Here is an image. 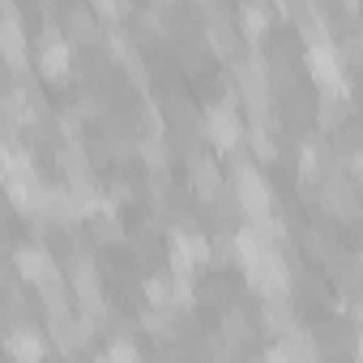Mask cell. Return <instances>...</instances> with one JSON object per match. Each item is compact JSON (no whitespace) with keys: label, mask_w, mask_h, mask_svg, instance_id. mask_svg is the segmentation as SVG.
<instances>
[{"label":"cell","mask_w":363,"mask_h":363,"mask_svg":"<svg viewBox=\"0 0 363 363\" xmlns=\"http://www.w3.org/2000/svg\"><path fill=\"white\" fill-rule=\"evenodd\" d=\"M13 265H18V278L30 282V286H43V282H52V278H60L56 257H52L39 240H35V244H22V248L13 252Z\"/></svg>","instance_id":"cell-10"},{"label":"cell","mask_w":363,"mask_h":363,"mask_svg":"<svg viewBox=\"0 0 363 363\" xmlns=\"http://www.w3.org/2000/svg\"><path fill=\"white\" fill-rule=\"evenodd\" d=\"M35 69L43 82H65L73 73V43L56 30V26H43L39 35V52H35Z\"/></svg>","instance_id":"cell-4"},{"label":"cell","mask_w":363,"mask_h":363,"mask_svg":"<svg viewBox=\"0 0 363 363\" xmlns=\"http://www.w3.org/2000/svg\"><path fill=\"white\" fill-rule=\"evenodd\" d=\"M206 265H210V240L201 231H193V227H175L171 231V269L193 278Z\"/></svg>","instance_id":"cell-5"},{"label":"cell","mask_w":363,"mask_h":363,"mask_svg":"<svg viewBox=\"0 0 363 363\" xmlns=\"http://www.w3.org/2000/svg\"><path fill=\"white\" fill-rule=\"evenodd\" d=\"M65 39H69L73 48H94V43L103 39L99 18H94V13H86V9H73V13L65 18Z\"/></svg>","instance_id":"cell-16"},{"label":"cell","mask_w":363,"mask_h":363,"mask_svg":"<svg viewBox=\"0 0 363 363\" xmlns=\"http://www.w3.org/2000/svg\"><path fill=\"white\" fill-rule=\"evenodd\" d=\"M223 337H231V342H248L252 337V320L244 316V308H227L223 312Z\"/></svg>","instance_id":"cell-22"},{"label":"cell","mask_w":363,"mask_h":363,"mask_svg":"<svg viewBox=\"0 0 363 363\" xmlns=\"http://www.w3.org/2000/svg\"><path fill=\"white\" fill-rule=\"evenodd\" d=\"M282 342L278 346H269V359H320V346L295 325V329H286V333H278Z\"/></svg>","instance_id":"cell-15"},{"label":"cell","mask_w":363,"mask_h":363,"mask_svg":"<svg viewBox=\"0 0 363 363\" xmlns=\"http://www.w3.org/2000/svg\"><path fill=\"white\" fill-rule=\"evenodd\" d=\"M5 282H9V278H5V261H0V286H5Z\"/></svg>","instance_id":"cell-28"},{"label":"cell","mask_w":363,"mask_h":363,"mask_svg":"<svg viewBox=\"0 0 363 363\" xmlns=\"http://www.w3.org/2000/svg\"><path fill=\"white\" fill-rule=\"evenodd\" d=\"M5 350H9L13 359H43V354H48V342H43L30 325H13L9 337H5Z\"/></svg>","instance_id":"cell-17"},{"label":"cell","mask_w":363,"mask_h":363,"mask_svg":"<svg viewBox=\"0 0 363 363\" xmlns=\"http://www.w3.org/2000/svg\"><path fill=\"white\" fill-rule=\"evenodd\" d=\"M244 141H248V150H252L261 162H274V158H278V141H274V128H265V124H252V128L244 133Z\"/></svg>","instance_id":"cell-21"},{"label":"cell","mask_w":363,"mask_h":363,"mask_svg":"<svg viewBox=\"0 0 363 363\" xmlns=\"http://www.w3.org/2000/svg\"><path fill=\"white\" fill-rule=\"evenodd\" d=\"M197 5V13H206V9H214V5H223V0H193Z\"/></svg>","instance_id":"cell-27"},{"label":"cell","mask_w":363,"mask_h":363,"mask_svg":"<svg viewBox=\"0 0 363 363\" xmlns=\"http://www.w3.org/2000/svg\"><path fill=\"white\" fill-rule=\"evenodd\" d=\"M201 133H206L210 145L223 150V154L240 150V145H244V124H240V116H235V103H214V107H206Z\"/></svg>","instance_id":"cell-6"},{"label":"cell","mask_w":363,"mask_h":363,"mask_svg":"<svg viewBox=\"0 0 363 363\" xmlns=\"http://www.w3.org/2000/svg\"><path fill=\"white\" fill-rule=\"evenodd\" d=\"M189 189H193V197L201 206H210V201H218L227 193V179H223L218 158H210V154H193L189 158Z\"/></svg>","instance_id":"cell-9"},{"label":"cell","mask_w":363,"mask_h":363,"mask_svg":"<svg viewBox=\"0 0 363 363\" xmlns=\"http://www.w3.org/2000/svg\"><path fill=\"white\" fill-rule=\"evenodd\" d=\"M90 235H94L99 244H107V248L124 244V227H120V218H116L107 206H99V210L90 214Z\"/></svg>","instance_id":"cell-19"},{"label":"cell","mask_w":363,"mask_h":363,"mask_svg":"<svg viewBox=\"0 0 363 363\" xmlns=\"http://www.w3.org/2000/svg\"><path fill=\"white\" fill-rule=\"evenodd\" d=\"M231 201H235V210L248 223L274 214V189H269V179L261 175V167H252L248 158L231 162Z\"/></svg>","instance_id":"cell-1"},{"label":"cell","mask_w":363,"mask_h":363,"mask_svg":"<svg viewBox=\"0 0 363 363\" xmlns=\"http://www.w3.org/2000/svg\"><path fill=\"white\" fill-rule=\"evenodd\" d=\"M133 154H137L150 171H167V167H171V141H167V133H141V137L133 141Z\"/></svg>","instance_id":"cell-13"},{"label":"cell","mask_w":363,"mask_h":363,"mask_svg":"<svg viewBox=\"0 0 363 363\" xmlns=\"http://www.w3.org/2000/svg\"><path fill=\"white\" fill-rule=\"evenodd\" d=\"M308 73H312V82H316L325 94H350V69L337 60L333 43L308 48Z\"/></svg>","instance_id":"cell-7"},{"label":"cell","mask_w":363,"mask_h":363,"mask_svg":"<svg viewBox=\"0 0 363 363\" xmlns=\"http://www.w3.org/2000/svg\"><path fill=\"white\" fill-rule=\"evenodd\" d=\"M145 299H150V303H167V308H171V274L145 278Z\"/></svg>","instance_id":"cell-24"},{"label":"cell","mask_w":363,"mask_h":363,"mask_svg":"<svg viewBox=\"0 0 363 363\" xmlns=\"http://www.w3.org/2000/svg\"><path fill=\"white\" fill-rule=\"evenodd\" d=\"M269 22H274V9L265 5V0H244L240 5V30L248 43H261L269 35Z\"/></svg>","instance_id":"cell-14"},{"label":"cell","mask_w":363,"mask_h":363,"mask_svg":"<svg viewBox=\"0 0 363 363\" xmlns=\"http://www.w3.org/2000/svg\"><path fill=\"white\" fill-rule=\"evenodd\" d=\"M82 124H86V120H82L77 111H65V116L56 120V133H60L65 141H82Z\"/></svg>","instance_id":"cell-25"},{"label":"cell","mask_w":363,"mask_h":363,"mask_svg":"<svg viewBox=\"0 0 363 363\" xmlns=\"http://www.w3.org/2000/svg\"><path fill=\"white\" fill-rule=\"evenodd\" d=\"M346 120H350V94H325L320 107H316V124H320V133L333 137Z\"/></svg>","instance_id":"cell-18"},{"label":"cell","mask_w":363,"mask_h":363,"mask_svg":"<svg viewBox=\"0 0 363 363\" xmlns=\"http://www.w3.org/2000/svg\"><path fill=\"white\" fill-rule=\"evenodd\" d=\"M56 167H60V175H65L69 189H99V184H94V167H90L86 141H65V145L56 150Z\"/></svg>","instance_id":"cell-11"},{"label":"cell","mask_w":363,"mask_h":363,"mask_svg":"<svg viewBox=\"0 0 363 363\" xmlns=\"http://www.w3.org/2000/svg\"><path fill=\"white\" fill-rule=\"evenodd\" d=\"M316 193H320V206H325L329 218H342V223H354V218H359V193H354V179H350L342 167H333V171L320 179Z\"/></svg>","instance_id":"cell-3"},{"label":"cell","mask_w":363,"mask_h":363,"mask_svg":"<svg viewBox=\"0 0 363 363\" xmlns=\"http://www.w3.org/2000/svg\"><path fill=\"white\" fill-rule=\"evenodd\" d=\"M107 52H111L116 65H124V73H128V82H133L137 90H150V69H145V60H141L137 39H133L124 26H107Z\"/></svg>","instance_id":"cell-8"},{"label":"cell","mask_w":363,"mask_h":363,"mask_svg":"<svg viewBox=\"0 0 363 363\" xmlns=\"http://www.w3.org/2000/svg\"><path fill=\"white\" fill-rule=\"evenodd\" d=\"M162 35H167V13L150 9V13H141V18H137V39H145V43H158Z\"/></svg>","instance_id":"cell-23"},{"label":"cell","mask_w":363,"mask_h":363,"mask_svg":"<svg viewBox=\"0 0 363 363\" xmlns=\"http://www.w3.org/2000/svg\"><path fill=\"white\" fill-rule=\"evenodd\" d=\"M0 65H5L9 73H26V65H30L22 13H18L13 0H0Z\"/></svg>","instance_id":"cell-2"},{"label":"cell","mask_w":363,"mask_h":363,"mask_svg":"<svg viewBox=\"0 0 363 363\" xmlns=\"http://www.w3.org/2000/svg\"><path fill=\"white\" fill-rule=\"evenodd\" d=\"M90 13L103 26H124L133 18V0H90Z\"/></svg>","instance_id":"cell-20"},{"label":"cell","mask_w":363,"mask_h":363,"mask_svg":"<svg viewBox=\"0 0 363 363\" xmlns=\"http://www.w3.org/2000/svg\"><path fill=\"white\" fill-rule=\"evenodd\" d=\"M261 325L269 333H286L295 329V303H291V291L286 295H261Z\"/></svg>","instance_id":"cell-12"},{"label":"cell","mask_w":363,"mask_h":363,"mask_svg":"<svg viewBox=\"0 0 363 363\" xmlns=\"http://www.w3.org/2000/svg\"><path fill=\"white\" fill-rule=\"evenodd\" d=\"M342 5H346V9H354V0H342Z\"/></svg>","instance_id":"cell-29"},{"label":"cell","mask_w":363,"mask_h":363,"mask_svg":"<svg viewBox=\"0 0 363 363\" xmlns=\"http://www.w3.org/2000/svg\"><path fill=\"white\" fill-rule=\"evenodd\" d=\"M107 359H141V350H137L124 333H116V342L107 346Z\"/></svg>","instance_id":"cell-26"}]
</instances>
